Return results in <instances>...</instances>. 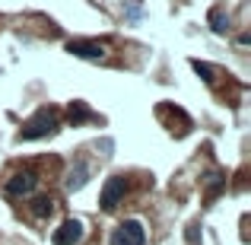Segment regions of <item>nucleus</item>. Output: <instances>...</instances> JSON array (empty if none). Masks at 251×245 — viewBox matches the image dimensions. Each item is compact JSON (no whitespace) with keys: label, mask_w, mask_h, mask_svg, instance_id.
<instances>
[{"label":"nucleus","mask_w":251,"mask_h":245,"mask_svg":"<svg viewBox=\"0 0 251 245\" xmlns=\"http://www.w3.org/2000/svg\"><path fill=\"white\" fill-rule=\"evenodd\" d=\"M57 124H61V121H57V111H54V109H38L35 118H32V121L23 128L19 140H42V137L54 134Z\"/></svg>","instance_id":"1"},{"label":"nucleus","mask_w":251,"mask_h":245,"mask_svg":"<svg viewBox=\"0 0 251 245\" xmlns=\"http://www.w3.org/2000/svg\"><path fill=\"white\" fill-rule=\"evenodd\" d=\"M35 188H38V175L32 169L13 172V175L6 178V194H13V197H29Z\"/></svg>","instance_id":"2"},{"label":"nucleus","mask_w":251,"mask_h":245,"mask_svg":"<svg viewBox=\"0 0 251 245\" xmlns=\"http://www.w3.org/2000/svg\"><path fill=\"white\" fill-rule=\"evenodd\" d=\"M143 242H147V233H143V226L137 220L121 223L108 239V245H143Z\"/></svg>","instance_id":"3"},{"label":"nucleus","mask_w":251,"mask_h":245,"mask_svg":"<svg viewBox=\"0 0 251 245\" xmlns=\"http://www.w3.org/2000/svg\"><path fill=\"white\" fill-rule=\"evenodd\" d=\"M124 194H127V178H124V175H111L108 182H105V188H102V207L115 210L118 204H121Z\"/></svg>","instance_id":"4"},{"label":"nucleus","mask_w":251,"mask_h":245,"mask_svg":"<svg viewBox=\"0 0 251 245\" xmlns=\"http://www.w3.org/2000/svg\"><path fill=\"white\" fill-rule=\"evenodd\" d=\"M67 51L74 57H83V61H102L105 57V45L102 42H83V38L67 42Z\"/></svg>","instance_id":"5"},{"label":"nucleus","mask_w":251,"mask_h":245,"mask_svg":"<svg viewBox=\"0 0 251 245\" xmlns=\"http://www.w3.org/2000/svg\"><path fill=\"white\" fill-rule=\"evenodd\" d=\"M83 239V223L80 220H64L61 229L54 233V245H76Z\"/></svg>","instance_id":"6"},{"label":"nucleus","mask_w":251,"mask_h":245,"mask_svg":"<svg viewBox=\"0 0 251 245\" xmlns=\"http://www.w3.org/2000/svg\"><path fill=\"white\" fill-rule=\"evenodd\" d=\"M86 182H89V163L80 160V163H74V169L67 172V182L64 185H67V191H80Z\"/></svg>","instance_id":"7"},{"label":"nucleus","mask_w":251,"mask_h":245,"mask_svg":"<svg viewBox=\"0 0 251 245\" xmlns=\"http://www.w3.org/2000/svg\"><path fill=\"white\" fill-rule=\"evenodd\" d=\"M89 118H96V115L89 111V105H86V102H80V99L70 102V124H74V128H76V124H83V121H89Z\"/></svg>","instance_id":"8"},{"label":"nucleus","mask_w":251,"mask_h":245,"mask_svg":"<svg viewBox=\"0 0 251 245\" xmlns=\"http://www.w3.org/2000/svg\"><path fill=\"white\" fill-rule=\"evenodd\" d=\"M32 214H35L38 220L51 217L54 214V201H51V197H35V201H32Z\"/></svg>","instance_id":"9"},{"label":"nucleus","mask_w":251,"mask_h":245,"mask_svg":"<svg viewBox=\"0 0 251 245\" xmlns=\"http://www.w3.org/2000/svg\"><path fill=\"white\" fill-rule=\"evenodd\" d=\"M223 188H226V178H223L220 172H210L207 175V197H216Z\"/></svg>","instance_id":"10"},{"label":"nucleus","mask_w":251,"mask_h":245,"mask_svg":"<svg viewBox=\"0 0 251 245\" xmlns=\"http://www.w3.org/2000/svg\"><path fill=\"white\" fill-rule=\"evenodd\" d=\"M210 26H213V32H229V16H223V10H213L210 13Z\"/></svg>","instance_id":"11"},{"label":"nucleus","mask_w":251,"mask_h":245,"mask_svg":"<svg viewBox=\"0 0 251 245\" xmlns=\"http://www.w3.org/2000/svg\"><path fill=\"white\" fill-rule=\"evenodd\" d=\"M191 67L197 70V74L203 77V80L207 83H213V67H210V64H201V61H191Z\"/></svg>","instance_id":"12"},{"label":"nucleus","mask_w":251,"mask_h":245,"mask_svg":"<svg viewBox=\"0 0 251 245\" xmlns=\"http://www.w3.org/2000/svg\"><path fill=\"white\" fill-rule=\"evenodd\" d=\"M197 239H201V226H197V223H191V226H188V242L197 245Z\"/></svg>","instance_id":"13"}]
</instances>
